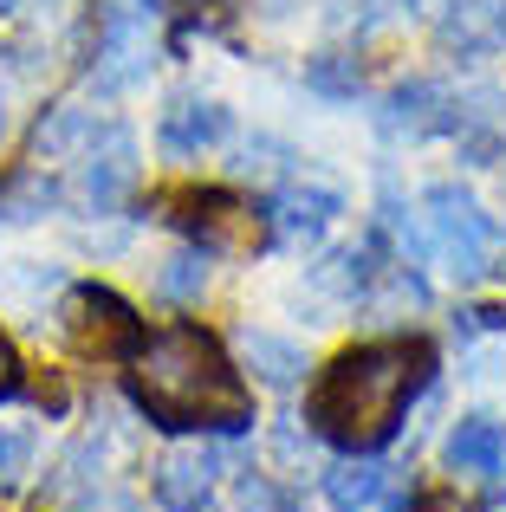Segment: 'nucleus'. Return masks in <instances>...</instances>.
Segmentation results:
<instances>
[{"mask_svg":"<svg viewBox=\"0 0 506 512\" xmlns=\"http://www.w3.org/2000/svg\"><path fill=\"white\" fill-rule=\"evenodd\" d=\"M130 396L156 428H247L241 370L195 325H169L130 350Z\"/></svg>","mask_w":506,"mask_h":512,"instance_id":"f257e3e1","label":"nucleus"},{"mask_svg":"<svg viewBox=\"0 0 506 512\" xmlns=\"http://www.w3.org/2000/svg\"><path fill=\"white\" fill-rule=\"evenodd\" d=\"M422 512H474V506H461L455 493H429V500H422Z\"/></svg>","mask_w":506,"mask_h":512,"instance_id":"b1692460","label":"nucleus"},{"mask_svg":"<svg viewBox=\"0 0 506 512\" xmlns=\"http://www.w3.org/2000/svg\"><path fill=\"white\" fill-rule=\"evenodd\" d=\"M338 214H344V195H338V188L318 182V175H299V182H286L273 195V234L299 247V240H318L331 221H338Z\"/></svg>","mask_w":506,"mask_h":512,"instance_id":"1a4fd4ad","label":"nucleus"},{"mask_svg":"<svg viewBox=\"0 0 506 512\" xmlns=\"http://www.w3.org/2000/svg\"><path fill=\"white\" fill-rule=\"evenodd\" d=\"M26 474H33V428L0 422V487H20Z\"/></svg>","mask_w":506,"mask_h":512,"instance_id":"f3484780","label":"nucleus"},{"mask_svg":"<svg viewBox=\"0 0 506 512\" xmlns=\"http://www.w3.org/2000/svg\"><path fill=\"white\" fill-rule=\"evenodd\" d=\"M7 130H13V111H7V85H0V143H7Z\"/></svg>","mask_w":506,"mask_h":512,"instance_id":"393cba45","label":"nucleus"},{"mask_svg":"<svg viewBox=\"0 0 506 512\" xmlns=\"http://www.w3.org/2000/svg\"><path fill=\"white\" fill-rule=\"evenodd\" d=\"M59 331H65V344H72L78 357H98V363L130 357V350L143 344L137 312H130V305L117 299L111 286H72V292H65Z\"/></svg>","mask_w":506,"mask_h":512,"instance_id":"20e7f679","label":"nucleus"},{"mask_svg":"<svg viewBox=\"0 0 506 512\" xmlns=\"http://www.w3.org/2000/svg\"><path fill=\"white\" fill-rule=\"evenodd\" d=\"M13 389H20V363H13L7 338H0V396H13Z\"/></svg>","mask_w":506,"mask_h":512,"instance_id":"5701e85b","label":"nucleus"},{"mask_svg":"<svg viewBox=\"0 0 506 512\" xmlns=\"http://www.w3.org/2000/svg\"><path fill=\"white\" fill-rule=\"evenodd\" d=\"M241 512H299V506H292L286 487H273V480L247 474V480H241Z\"/></svg>","mask_w":506,"mask_h":512,"instance_id":"6ab92c4d","label":"nucleus"},{"mask_svg":"<svg viewBox=\"0 0 506 512\" xmlns=\"http://www.w3.org/2000/svg\"><path fill=\"white\" fill-rule=\"evenodd\" d=\"M318 480H325V500L338 512H364V506H377V493H383L390 474H383L370 454H344V461H331Z\"/></svg>","mask_w":506,"mask_h":512,"instance_id":"ddd939ff","label":"nucleus"},{"mask_svg":"<svg viewBox=\"0 0 506 512\" xmlns=\"http://www.w3.org/2000/svg\"><path fill=\"white\" fill-rule=\"evenodd\" d=\"M273 454L299 467V461H305V422H279V428H273Z\"/></svg>","mask_w":506,"mask_h":512,"instance_id":"4be33fe9","label":"nucleus"},{"mask_svg":"<svg viewBox=\"0 0 506 512\" xmlns=\"http://www.w3.org/2000/svg\"><path fill=\"white\" fill-rule=\"evenodd\" d=\"M234 117L221 111L215 98H169L163 124H156V143H163V156H176V163H195V156H208L215 143H228Z\"/></svg>","mask_w":506,"mask_h":512,"instance_id":"0eeeda50","label":"nucleus"},{"mask_svg":"<svg viewBox=\"0 0 506 512\" xmlns=\"http://www.w3.org/2000/svg\"><path fill=\"white\" fill-rule=\"evenodd\" d=\"M52 201H59V188H52L46 175H20V182L0 188V221H39Z\"/></svg>","mask_w":506,"mask_h":512,"instance_id":"dca6fc26","label":"nucleus"},{"mask_svg":"<svg viewBox=\"0 0 506 512\" xmlns=\"http://www.w3.org/2000/svg\"><path fill=\"white\" fill-rule=\"evenodd\" d=\"M422 240H429V260H442L448 273L481 279L500 253V221L455 182H435L422 195Z\"/></svg>","mask_w":506,"mask_h":512,"instance_id":"7ed1b4c3","label":"nucleus"},{"mask_svg":"<svg viewBox=\"0 0 506 512\" xmlns=\"http://www.w3.org/2000/svg\"><path fill=\"white\" fill-rule=\"evenodd\" d=\"M241 363L266 389H292L305 376V350L292 338H273V331H241Z\"/></svg>","mask_w":506,"mask_h":512,"instance_id":"f8f14e48","label":"nucleus"},{"mask_svg":"<svg viewBox=\"0 0 506 512\" xmlns=\"http://www.w3.org/2000/svg\"><path fill=\"white\" fill-rule=\"evenodd\" d=\"M215 474H221L215 448H176L156 467V500H163V512H221L215 506Z\"/></svg>","mask_w":506,"mask_h":512,"instance_id":"9d476101","label":"nucleus"},{"mask_svg":"<svg viewBox=\"0 0 506 512\" xmlns=\"http://www.w3.org/2000/svg\"><path fill=\"white\" fill-rule=\"evenodd\" d=\"M78 512H137V500L130 493H117V487H91V493H78Z\"/></svg>","mask_w":506,"mask_h":512,"instance_id":"412c9836","label":"nucleus"},{"mask_svg":"<svg viewBox=\"0 0 506 512\" xmlns=\"http://www.w3.org/2000/svg\"><path fill=\"white\" fill-rule=\"evenodd\" d=\"M156 292L163 299H176V305H195L208 292V247H182V253H169L163 266H156Z\"/></svg>","mask_w":506,"mask_h":512,"instance_id":"4468645a","label":"nucleus"},{"mask_svg":"<svg viewBox=\"0 0 506 512\" xmlns=\"http://www.w3.org/2000/svg\"><path fill=\"white\" fill-rule=\"evenodd\" d=\"M91 137H98V117H91L85 104H59V111L39 124V156H72V150H85Z\"/></svg>","mask_w":506,"mask_h":512,"instance_id":"2eb2a0df","label":"nucleus"},{"mask_svg":"<svg viewBox=\"0 0 506 512\" xmlns=\"http://www.w3.org/2000/svg\"><path fill=\"white\" fill-rule=\"evenodd\" d=\"M448 467L455 474H474V480H494L506 474V435L487 415H468V422H455V435H448Z\"/></svg>","mask_w":506,"mask_h":512,"instance_id":"9b49d317","label":"nucleus"},{"mask_svg":"<svg viewBox=\"0 0 506 512\" xmlns=\"http://www.w3.org/2000/svg\"><path fill=\"white\" fill-rule=\"evenodd\" d=\"M305 85H312L318 98H357V59H338V52H325V59L305 65Z\"/></svg>","mask_w":506,"mask_h":512,"instance_id":"a211bd4d","label":"nucleus"},{"mask_svg":"<svg viewBox=\"0 0 506 512\" xmlns=\"http://www.w3.org/2000/svg\"><path fill=\"white\" fill-rule=\"evenodd\" d=\"M78 156H85V169H78V201H85L91 214H117L130 201V188H137V137H130L124 124H104Z\"/></svg>","mask_w":506,"mask_h":512,"instance_id":"39448f33","label":"nucleus"},{"mask_svg":"<svg viewBox=\"0 0 506 512\" xmlns=\"http://www.w3.org/2000/svg\"><path fill=\"white\" fill-rule=\"evenodd\" d=\"M150 78V33H143L137 13H111L98 33V65H91V85L98 91H130Z\"/></svg>","mask_w":506,"mask_h":512,"instance_id":"6e6552de","label":"nucleus"},{"mask_svg":"<svg viewBox=\"0 0 506 512\" xmlns=\"http://www.w3.org/2000/svg\"><path fill=\"white\" fill-rule=\"evenodd\" d=\"M383 137H461V85H435V78H409L383 98L377 111Z\"/></svg>","mask_w":506,"mask_h":512,"instance_id":"423d86ee","label":"nucleus"},{"mask_svg":"<svg viewBox=\"0 0 506 512\" xmlns=\"http://www.w3.org/2000/svg\"><path fill=\"white\" fill-rule=\"evenodd\" d=\"M429 363H435L429 344H403V338L344 350L312 389V428L325 441H338L344 454H377L396 435L409 396L429 383Z\"/></svg>","mask_w":506,"mask_h":512,"instance_id":"f03ea898","label":"nucleus"},{"mask_svg":"<svg viewBox=\"0 0 506 512\" xmlns=\"http://www.w3.org/2000/svg\"><path fill=\"white\" fill-rule=\"evenodd\" d=\"M409 7H422V0H364V13H357V33H377V26L403 20Z\"/></svg>","mask_w":506,"mask_h":512,"instance_id":"aec40b11","label":"nucleus"}]
</instances>
